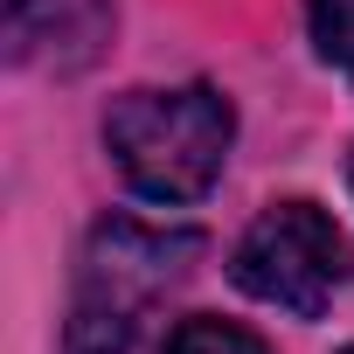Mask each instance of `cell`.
Listing matches in <instances>:
<instances>
[{
  "label": "cell",
  "mask_w": 354,
  "mask_h": 354,
  "mask_svg": "<svg viewBox=\"0 0 354 354\" xmlns=\"http://www.w3.org/2000/svg\"><path fill=\"white\" fill-rule=\"evenodd\" d=\"M236 118L209 84L181 91H125L104 111V146L125 174V188L146 202H195L216 188L230 160Z\"/></svg>",
  "instance_id": "1"
},
{
  "label": "cell",
  "mask_w": 354,
  "mask_h": 354,
  "mask_svg": "<svg viewBox=\"0 0 354 354\" xmlns=\"http://www.w3.org/2000/svg\"><path fill=\"white\" fill-rule=\"evenodd\" d=\"M202 243L188 230H146V223H104L84 257V285L70 306L63 354H125L139 333V313L188 271Z\"/></svg>",
  "instance_id": "2"
},
{
  "label": "cell",
  "mask_w": 354,
  "mask_h": 354,
  "mask_svg": "<svg viewBox=\"0 0 354 354\" xmlns=\"http://www.w3.org/2000/svg\"><path fill=\"white\" fill-rule=\"evenodd\" d=\"M347 271H354L347 236H340L333 216L313 209V202H278V209H264V216L243 230L236 257H230V278H236L250 299H264V306H278V313H299V319L326 313L333 292L347 285Z\"/></svg>",
  "instance_id": "3"
},
{
  "label": "cell",
  "mask_w": 354,
  "mask_h": 354,
  "mask_svg": "<svg viewBox=\"0 0 354 354\" xmlns=\"http://www.w3.org/2000/svg\"><path fill=\"white\" fill-rule=\"evenodd\" d=\"M111 35L104 0H8V56L28 70H84Z\"/></svg>",
  "instance_id": "4"
},
{
  "label": "cell",
  "mask_w": 354,
  "mask_h": 354,
  "mask_svg": "<svg viewBox=\"0 0 354 354\" xmlns=\"http://www.w3.org/2000/svg\"><path fill=\"white\" fill-rule=\"evenodd\" d=\"M160 354H271V347L250 326H236V319H181Z\"/></svg>",
  "instance_id": "5"
},
{
  "label": "cell",
  "mask_w": 354,
  "mask_h": 354,
  "mask_svg": "<svg viewBox=\"0 0 354 354\" xmlns=\"http://www.w3.org/2000/svg\"><path fill=\"white\" fill-rule=\"evenodd\" d=\"M313 42L354 84V0H313Z\"/></svg>",
  "instance_id": "6"
},
{
  "label": "cell",
  "mask_w": 354,
  "mask_h": 354,
  "mask_svg": "<svg viewBox=\"0 0 354 354\" xmlns=\"http://www.w3.org/2000/svg\"><path fill=\"white\" fill-rule=\"evenodd\" d=\"M340 354H354V347H340Z\"/></svg>",
  "instance_id": "7"
}]
</instances>
